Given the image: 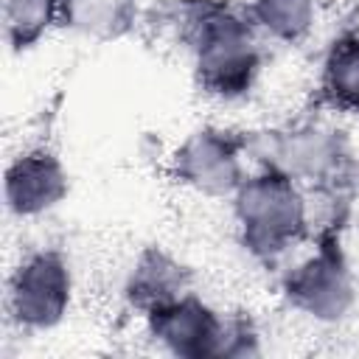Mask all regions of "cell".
<instances>
[{
  "label": "cell",
  "mask_w": 359,
  "mask_h": 359,
  "mask_svg": "<svg viewBox=\"0 0 359 359\" xmlns=\"http://www.w3.org/2000/svg\"><path fill=\"white\" fill-rule=\"evenodd\" d=\"M286 202H289V196H275V205H272V216H275V219H278V213H286V216H289V205H286ZM250 216H252L255 222H258V219L266 222V205H255V202H252V205H250Z\"/></svg>",
  "instance_id": "obj_4"
},
{
  "label": "cell",
  "mask_w": 359,
  "mask_h": 359,
  "mask_svg": "<svg viewBox=\"0 0 359 359\" xmlns=\"http://www.w3.org/2000/svg\"><path fill=\"white\" fill-rule=\"evenodd\" d=\"M67 294V278L56 258L39 255L25 269L20 266L17 283H14V300L20 309V317L34 323H48L59 317V309L65 306Z\"/></svg>",
  "instance_id": "obj_1"
},
{
  "label": "cell",
  "mask_w": 359,
  "mask_h": 359,
  "mask_svg": "<svg viewBox=\"0 0 359 359\" xmlns=\"http://www.w3.org/2000/svg\"><path fill=\"white\" fill-rule=\"evenodd\" d=\"M42 157L45 154L25 157L8 171V199L20 213L42 210L62 194V174L56 163Z\"/></svg>",
  "instance_id": "obj_2"
},
{
  "label": "cell",
  "mask_w": 359,
  "mask_h": 359,
  "mask_svg": "<svg viewBox=\"0 0 359 359\" xmlns=\"http://www.w3.org/2000/svg\"><path fill=\"white\" fill-rule=\"evenodd\" d=\"M328 81L339 101L359 109V39L345 42L339 50H334L328 65Z\"/></svg>",
  "instance_id": "obj_3"
}]
</instances>
